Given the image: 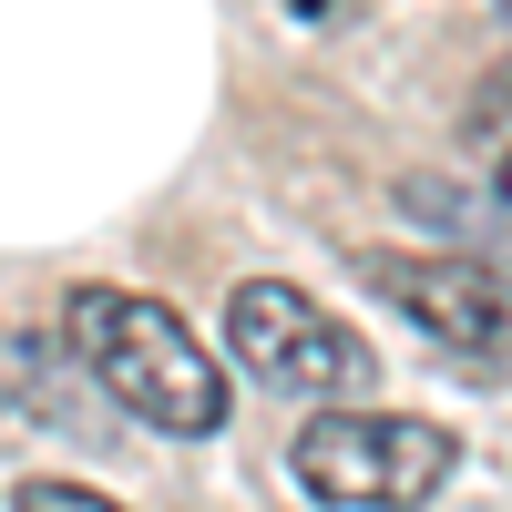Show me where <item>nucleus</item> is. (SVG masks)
I'll list each match as a JSON object with an SVG mask.
<instances>
[{"mask_svg":"<svg viewBox=\"0 0 512 512\" xmlns=\"http://www.w3.org/2000/svg\"><path fill=\"white\" fill-rule=\"evenodd\" d=\"M62 328H72V359L93 369V390L113 410H134L144 431H164V441H216L226 431V369L205 359V338L164 297L82 287Z\"/></svg>","mask_w":512,"mask_h":512,"instance_id":"f257e3e1","label":"nucleus"},{"mask_svg":"<svg viewBox=\"0 0 512 512\" xmlns=\"http://www.w3.org/2000/svg\"><path fill=\"white\" fill-rule=\"evenodd\" d=\"M287 472L328 512H420L451 482V431L359 410V400H318V420L287 441Z\"/></svg>","mask_w":512,"mask_h":512,"instance_id":"f03ea898","label":"nucleus"},{"mask_svg":"<svg viewBox=\"0 0 512 512\" xmlns=\"http://www.w3.org/2000/svg\"><path fill=\"white\" fill-rule=\"evenodd\" d=\"M226 349L246 359L256 390H287V400H359L379 359H369V338L349 318H328L308 287H287V277H246L226 297Z\"/></svg>","mask_w":512,"mask_h":512,"instance_id":"7ed1b4c3","label":"nucleus"},{"mask_svg":"<svg viewBox=\"0 0 512 512\" xmlns=\"http://www.w3.org/2000/svg\"><path fill=\"white\" fill-rule=\"evenodd\" d=\"M359 277L390 297L410 328H431L441 349H512V277L472 267V256H400V246H379V256H359Z\"/></svg>","mask_w":512,"mask_h":512,"instance_id":"20e7f679","label":"nucleus"},{"mask_svg":"<svg viewBox=\"0 0 512 512\" xmlns=\"http://www.w3.org/2000/svg\"><path fill=\"white\" fill-rule=\"evenodd\" d=\"M11 512H123V502L82 492V482H21V492H11Z\"/></svg>","mask_w":512,"mask_h":512,"instance_id":"39448f33","label":"nucleus"}]
</instances>
